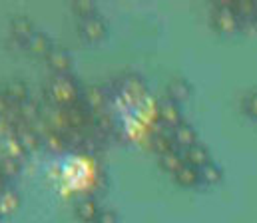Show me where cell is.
Segmentation results:
<instances>
[{"instance_id":"10","label":"cell","mask_w":257,"mask_h":223,"mask_svg":"<svg viewBox=\"0 0 257 223\" xmlns=\"http://www.w3.org/2000/svg\"><path fill=\"white\" fill-rule=\"evenodd\" d=\"M174 146H176V142H174V134L158 132V134L154 136V148L158 149V151H162V155L168 153V151H174Z\"/></svg>"},{"instance_id":"15","label":"cell","mask_w":257,"mask_h":223,"mask_svg":"<svg viewBox=\"0 0 257 223\" xmlns=\"http://www.w3.org/2000/svg\"><path fill=\"white\" fill-rule=\"evenodd\" d=\"M8 94H10L12 100H24V98H26V88H24L22 84L10 86V88H8Z\"/></svg>"},{"instance_id":"13","label":"cell","mask_w":257,"mask_h":223,"mask_svg":"<svg viewBox=\"0 0 257 223\" xmlns=\"http://www.w3.org/2000/svg\"><path fill=\"white\" fill-rule=\"evenodd\" d=\"M48 62L52 64V68H56V70H60V72H64V70L70 68V58L66 56L64 52H50Z\"/></svg>"},{"instance_id":"7","label":"cell","mask_w":257,"mask_h":223,"mask_svg":"<svg viewBox=\"0 0 257 223\" xmlns=\"http://www.w3.org/2000/svg\"><path fill=\"white\" fill-rule=\"evenodd\" d=\"M176 181L182 185V187H193L197 181H199V169L197 167H192V165H184L176 175Z\"/></svg>"},{"instance_id":"1","label":"cell","mask_w":257,"mask_h":223,"mask_svg":"<svg viewBox=\"0 0 257 223\" xmlns=\"http://www.w3.org/2000/svg\"><path fill=\"white\" fill-rule=\"evenodd\" d=\"M213 24H215L217 30H221L225 34L237 30V16L233 14V8L231 6H221L213 16Z\"/></svg>"},{"instance_id":"11","label":"cell","mask_w":257,"mask_h":223,"mask_svg":"<svg viewBox=\"0 0 257 223\" xmlns=\"http://www.w3.org/2000/svg\"><path fill=\"white\" fill-rule=\"evenodd\" d=\"M199 179H203L205 183H219L221 181V169L215 165V163H207V165H203L201 169H199Z\"/></svg>"},{"instance_id":"16","label":"cell","mask_w":257,"mask_h":223,"mask_svg":"<svg viewBox=\"0 0 257 223\" xmlns=\"http://www.w3.org/2000/svg\"><path fill=\"white\" fill-rule=\"evenodd\" d=\"M32 48H34L36 52H44V50L48 48V44H46V40H44L42 36H34V38H32Z\"/></svg>"},{"instance_id":"6","label":"cell","mask_w":257,"mask_h":223,"mask_svg":"<svg viewBox=\"0 0 257 223\" xmlns=\"http://www.w3.org/2000/svg\"><path fill=\"white\" fill-rule=\"evenodd\" d=\"M160 165H162V169H166V171H170V173L176 175L186 165V161H184V155L174 149V151H168V153H164L160 157Z\"/></svg>"},{"instance_id":"17","label":"cell","mask_w":257,"mask_h":223,"mask_svg":"<svg viewBox=\"0 0 257 223\" xmlns=\"http://www.w3.org/2000/svg\"><path fill=\"white\" fill-rule=\"evenodd\" d=\"M96 219L98 223H116V215H114V211H100Z\"/></svg>"},{"instance_id":"3","label":"cell","mask_w":257,"mask_h":223,"mask_svg":"<svg viewBox=\"0 0 257 223\" xmlns=\"http://www.w3.org/2000/svg\"><path fill=\"white\" fill-rule=\"evenodd\" d=\"M182 155H184V161H186L188 165L197 167V169H201L203 165L209 163V153H207V149L203 148V146H199V144H195V146L190 149H184Z\"/></svg>"},{"instance_id":"5","label":"cell","mask_w":257,"mask_h":223,"mask_svg":"<svg viewBox=\"0 0 257 223\" xmlns=\"http://www.w3.org/2000/svg\"><path fill=\"white\" fill-rule=\"evenodd\" d=\"M76 96H78V92H76L74 84H70L64 78H58V80H56V84H54V98H56L58 102L70 104V102L76 100Z\"/></svg>"},{"instance_id":"14","label":"cell","mask_w":257,"mask_h":223,"mask_svg":"<svg viewBox=\"0 0 257 223\" xmlns=\"http://www.w3.org/2000/svg\"><path fill=\"white\" fill-rule=\"evenodd\" d=\"M245 112L251 116V118H257V92H251L245 96Z\"/></svg>"},{"instance_id":"9","label":"cell","mask_w":257,"mask_h":223,"mask_svg":"<svg viewBox=\"0 0 257 223\" xmlns=\"http://www.w3.org/2000/svg\"><path fill=\"white\" fill-rule=\"evenodd\" d=\"M82 32L86 34V38H90V40H98V38H102L104 36V24L100 22V20H96V18H92V20H84V24H82Z\"/></svg>"},{"instance_id":"8","label":"cell","mask_w":257,"mask_h":223,"mask_svg":"<svg viewBox=\"0 0 257 223\" xmlns=\"http://www.w3.org/2000/svg\"><path fill=\"white\" fill-rule=\"evenodd\" d=\"M168 94H170V100H172V102H184V100L190 98L192 88H190L188 82L176 80V82H172V84L168 86Z\"/></svg>"},{"instance_id":"2","label":"cell","mask_w":257,"mask_h":223,"mask_svg":"<svg viewBox=\"0 0 257 223\" xmlns=\"http://www.w3.org/2000/svg\"><path fill=\"white\" fill-rule=\"evenodd\" d=\"M172 134H174L176 146H180L182 149H190L197 144V136H195L192 126H188V124H180L178 128H174Z\"/></svg>"},{"instance_id":"12","label":"cell","mask_w":257,"mask_h":223,"mask_svg":"<svg viewBox=\"0 0 257 223\" xmlns=\"http://www.w3.org/2000/svg\"><path fill=\"white\" fill-rule=\"evenodd\" d=\"M78 217L90 221V219H96L98 217V205L92 201V199H84L80 205H78Z\"/></svg>"},{"instance_id":"18","label":"cell","mask_w":257,"mask_h":223,"mask_svg":"<svg viewBox=\"0 0 257 223\" xmlns=\"http://www.w3.org/2000/svg\"><path fill=\"white\" fill-rule=\"evenodd\" d=\"M4 110H6V100H4V98H0V114H2Z\"/></svg>"},{"instance_id":"4","label":"cell","mask_w":257,"mask_h":223,"mask_svg":"<svg viewBox=\"0 0 257 223\" xmlns=\"http://www.w3.org/2000/svg\"><path fill=\"white\" fill-rule=\"evenodd\" d=\"M160 116H162V122H166V124L172 126V128H178V126L182 124V112H180L178 104L172 102V100H166V102L162 104Z\"/></svg>"}]
</instances>
